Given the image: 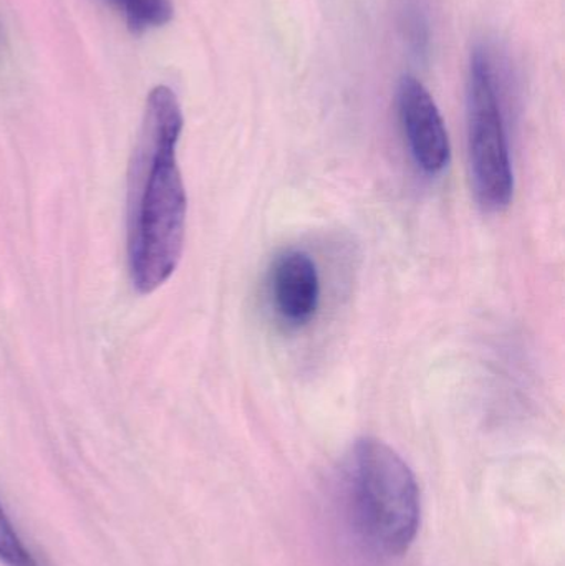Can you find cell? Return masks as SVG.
Wrapping results in <instances>:
<instances>
[{"instance_id":"obj_4","label":"cell","mask_w":565,"mask_h":566,"mask_svg":"<svg viewBox=\"0 0 565 566\" xmlns=\"http://www.w3.org/2000/svg\"><path fill=\"white\" fill-rule=\"evenodd\" d=\"M398 115L415 163L428 175L443 171L451 159L443 116L423 83L405 75L398 83Z\"/></svg>"},{"instance_id":"obj_1","label":"cell","mask_w":565,"mask_h":566,"mask_svg":"<svg viewBox=\"0 0 565 566\" xmlns=\"http://www.w3.org/2000/svg\"><path fill=\"white\" fill-rule=\"evenodd\" d=\"M182 119L178 96L168 86L149 92L128 179V269L139 293L168 282L185 248V182L178 166Z\"/></svg>"},{"instance_id":"obj_6","label":"cell","mask_w":565,"mask_h":566,"mask_svg":"<svg viewBox=\"0 0 565 566\" xmlns=\"http://www.w3.org/2000/svg\"><path fill=\"white\" fill-rule=\"evenodd\" d=\"M122 10L126 25L135 33L166 25L175 15L171 0H128Z\"/></svg>"},{"instance_id":"obj_2","label":"cell","mask_w":565,"mask_h":566,"mask_svg":"<svg viewBox=\"0 0 565 566\" xmlns=\"http://www.w3.org/2000/svg\"><path fill=\"white\" fill-rule=\"evenodd\" d=\"M342 507L362 547L400 557L420 527V489L407 462L385 442H355L342 475Z\"/></svg>"},{"instance_id":"obj_5","label":"cell","mask_w":565,"mask_h":566,"mask_svg":"<svg viewBox=\"0 0 565 566\" xmlns=\"http://www.w3.org/2000/svg\"><path fill=\"white\" fill-rule=\"evenodd\" d=\"M271 293L275 310L285 323L307 325L321 302V279L311 255L302 251L282 254L272 268Z\"/></svg>"},{"instance_id":"obj_3","label":"cell","mask_w":565,"mask_h":566,"mask_svg":"<svg viewBox=\"0 0 565 566\" xmlns=\"http://www.w3.org/2000/svg\"><path fill=\"white\" fill-rule=\"evenodd\" d=\"M467 115L474 195L484 211H504L513 201L514 172L496 69L486 46H477L471 53Z\"/></svg>"},{"instance_id":"obj_8","label":"cell","mask_w":565,"mask_h":566,"mask_svg":"<svg viewBox=\"0 0 565 566\" xmlns=\"http://www.w3.org/2000/svg\"><path fill=\"white\" fill-rule=\"evenodd\" d=\"M109 2L115 3V6H118L119 9H122V7L125 6L128 0H109Z\"/></svg>"},{"instance_id":"obj_7","label":"cell","mask_w":565,"mask_h":566,"mask_svg":"<svg viewBox=\"0 0 565 566\" xmlns=\"http://www.w3.org/2000/svg\"><path fill=\"white\" fill-rule=\"evenodd\" d=\"M0 564L6 566H40L39 562L23 545L12 522L7 517L0 504Z\"/></svg>"}]
</instances>
